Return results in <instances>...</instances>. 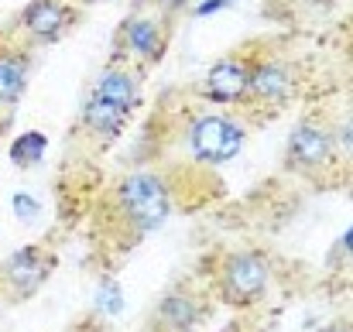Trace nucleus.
Instances as JSON below:
<instances>
[{"mask_svg": "<svg viewBox=\"0 0 353 332\" xmlns=\"http://www.w3.org/2000/svg\"><path fill=\"white\" fill-rule=\"evenodd\" d=\"M203 319H206L203 295L189 284H179L158 298L148 326H151V332H192Z\"/></svg>", "mask_w": 353, "mask_h": 332, "instance_id": "nucleus-9", "label": "nucleus"}, {"mask_svg": "<svg viewBox=\"0 0 353 332\" xmlns=\"http://www.w3.org/2000/svg\"><path fill=\"white\" fill-rule=\"evenodd\" d=\"M127 120H130V113L117 107V103H110V100H100V96H86V103H83V113H79V123H83V130L90 134V137H100L103 144H110V141H117L120 134H123V127H127Z\"/></svg>", "mask_w": 353, "mask_h": 332, "instance_id": "nucleus-12", "label": "nucleus"}, {"mask_svg": "<svg viewBox=\"0 0 353 332\" xmlns=\"http://www.w3.org/2000/svg\"><path fill=\"white\" fill-rule=\"evenodd\" d=\"M158 3V10H165V14H172V10H182L189 0H154Z\"/></svg>", "mask_w": 353, "mask_h": 332, "instance_id": "nucleus-16", "label": "nucleus"}, {"mask_svg": "<svg viewBox=\"0 0 353 332\" xmlns=\"http://www.w3.org/2000/svg\"><path fill=\"white\" fill-rule=\"evenodd\" d=\"M247 141L243 123L234 116H220V113H203L189 123L185 130V147L192 154L196 165H227L240 154Z\"/></svg>", "mask_w": 353, "mask_h": 332, "instance_id": "nucleus-3", "label": "nucleus"}, {"mask_svg": "<svg viewBox=\"0 0 353 332\" xmlns=\"http://www.w3.org/2000/svg\"><path fill=\"white\" fill-rule=\"evenodd\" d=\"M45 151H48V137L41 134V130H28V134H21V137H14V144H10V161L17 165V168H34L41 158H45Z\"/></svg>", "mask_w": 353, "mask_h": 332, "instance_id": "nucleus-14", "label": "nucleus"}, {"mask_svg": "<svg viewBox=\"0 0 353 332\" xmlns=\"http://www.w3.org/2000/svg\"><path fill=\"white\" fill-rule=\"evenodd\" d=\"M28 79H31V52L3 45L0 48V110L14 107L24 96Z\"/></svg>", "mask_w": 353, "mask_h": 332, "instance_id": "nucleus-13", "label": "nucleus"}, {"mask_svg": "<svg viewBox=\"0 0 353 332\" xmlns=\"http://www.w3.org/2000/svg\"><path fill=\"white\" fill-rule=\"evenodd\" d=\"M110 206L117 213V220L134 233L144 236L151 229H158L161 222L172 216V189L158 172H134L127 178H120L110 192Z\"/></svg>", "mask_w": 353, "mask_h": 332, "instance_id": "nucleus-1", "label": "nucleus"}, {"mask_svg": "<svg viewBox=\"0 0 353 332\" xmlns=\"http://www.w3.org/2000/svg\"><path fill=\"white\" fill-rule=\"evenodd\" d=\"M90 93L100 96V100L117 103V107H123L127 113H134L141 107V76H137L130 65H110V69H103V72L97 76V83H93Z\"/></svg>", "mask_w": 353, "mask_h": 332, "instance_id": "nucleus-11", "label": "nucleus"}, {"mask_svg": "<svg viewBox=\"0 0 353 332\" xmlns=\"http://www.w3.org/2000/svg\"><path fill=\"white\" fill-rule=\"evenodd\" d=\"M323 332H350V326H330V329H323Z\"/></svg>", "mask_w": 353, "mask_h": 332, "instance_id": "nucleus-17", "label": "nucleus"}, {"mask_svg": "<svg viewBox=\"0 0 353 332\" xmlns=\"http://www.w3.org/2000/svg\"><path fill=\"white\" fill-rule=\"evenodd\" d=\"M299 93V69L288 59H257L250 62L247 96L261 107H285Z\"/></svg>", "mask_w": 353, "mask_h": 332, "instance_id": "nucleus-7", "label": "nucleus"}, {"mask_svg": "<svg viewBox=\"0 0 353 332\" xmlns=\"http://www.w3.org/2000/svg\"><path fill=\"white\" fill-rule=\"evenodd\" d=\"M120 45L137 65H158L168 48V24L161 14H130L120 24Z\"/></svg>", "mask_w": 353, "mask_h": 332, "instance_id": "nucleus-8", "label": "nucleus"}, {"mask_svg": "<svg viewBox=\"0 0 353 332\" xmlns=\"http://www.w3.org/2000/svg\"><path fill=\"white\" fill-rule=\"evenodd\" d=\"M69 3H86V0H69Z\"/></svg>", "mask_w": 353, "mask_h": 332, "instance_id": "nucleus-18", "label": "nucleus"}, {"mask_svg": "<svg viewBox=\"0 0 353 332\" xmlns=\"http://www.w3.org/2000/svg\"><path fill=\"white\" fill-rule=\"evenodd\" d=\"M52 271H55V253L41 243H28L0 260V295L10 302H24L41 291Z\"/></svg>", "mask_w": 353, "mask_h": 332, "instance_id": "nucleus-4", "label": "nucleus"}, {"mask_svg": "<svg viewBox=\"0 0 353 332\" xmlns=\"http://www.w3.org/2000/svg\"><path fill=\"white\" fill-rule=\"evenodd\" d=\"M247 86H250V59L227 55V59H220L206 69L203 96L213 100V103H223V107H240V103L250 100Z\"/></svg>", "mask_w": 353, "mask_h": 332, "instance_id": "nucleus-10", "label": "nucleus"}, {"mask_svg": "<svg viewBox=\"0 0 353 332\" xmlns=\"http://www.w3.org/2000/svg\"><path fill=\"white\" fill-rule=\"evenodd\" d=\"M76 21H79V7L69 0H28L21 17H17V28H21L28 45L45 48V45L62 41Z\"/></svg>", "mask_w": 353, "mask_h": 332, "instance_id": "nucleus-5", "label": "nucleus"}, {"mask_svg": "<svg viewBox=\"0 0 353 332\" xmlns=\"http://www.w3.org/2000/svg\"><path fill=\"white\" fill-rule=\"evenodd\" d=\"M333 151H336V141H333L330 127L316 123V120H302L288 134L285 165L299 175H316V172H326L333 165Z\"/></svg>", "mask_w": 353, "mask_h": 332, "instance_id": "nucleus-6", "label": "nucleus"}, {"mask_svg": "<svg viewBox=\"0 0 353 332\" xmlns=\"http://www.w3.org/2000/svg\"><path fill=\"white\" fill-rule=\"evenodd\" d=\"M14 213H17L21 220H31V216L38 213V203H34L28 192H17V196H14Z\"/></svg>", "mask_w": 353, "mask_h": 332, "instance_id": "nucleus-15", "label": "nucleus"}, {"mask_svg": "<svg viewBox=\"0 0 353 332\" xmlns=\"http://www.w3.org/2000/svg\"><path fill=\"white\" fill-rule=\"evenodd\" d=\"M271 288V260L261 250H234L223 257L216 271V291L223 305L230 309H250L257 305Z\"/></svg>", "mask_w": 353, "mask_h": 332, "instance_id": "nucleus-2", "label": "nucleus"}]
</instances>
